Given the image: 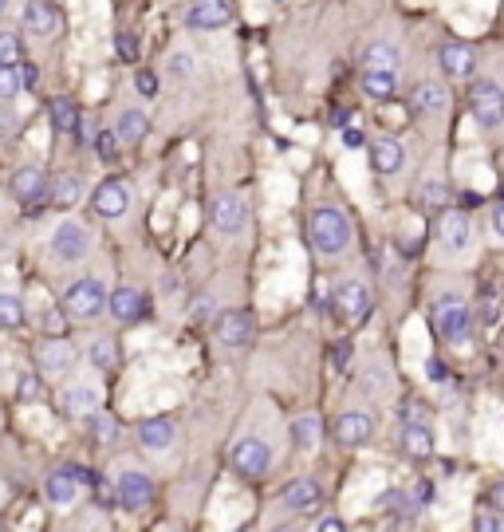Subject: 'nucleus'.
I'll return each instance as SVG.
<instances>
[{"mask_svg":"<svg viewBox=\"0 0 504 532\" xmlns=\"http://www.w3.org/2000/svg\"><path fill=\"white\" fill-rule=\"evenodd\" d=\"M115 150H119V138H115V134H111V131H107V134H99V154H103L107 162L115 158Z\"/></svg>","mask_w":504,"mask_h":532,"instance_id":"nucleus-44","label":"nucleus"},{"mask_svg":"<svg viewBox=\"0 0 504 532\" xmlns=\"http://www.w3.org/2000/svg\"><path fill=\"white\" fill-rule=\"evenodd\" d=\"M83 489H87V469H79V466L56 469V473H48V481H44V497H48V505H56V509H71V505L79 501Z\"/></svg>","mask_w":504,"mask_h":532,"instance_id":"nucleus-9","label":"nucleus"},{"mask_svg":"<svg viewBox=\"0 0 504 532\" xmlns=\"http://www.w3.org/2000/svg\"><path fill=\"white\" fill-rule=\"evenodd\" d=\"M24 60V36L12 28H0V64H20Z\"/></svg>","mask_w":504,"mask_h":532,"instance_id":"nucleus-36","label":"nucleus"},{"mask_svg":"<svg viewBox=\"0 0 504 532\" xmlns=\"http://www.w3.org/2000/svg\"><path fill=\"white\" fill-rule=\"evenodd\" d=\"M119 52H123V56H134V40H130V36H119Z\"/></svg>","mask_w":504,"mask_h":532,"instance_id":"nucleus-51","label":"nucleus"},{"mask_svg":"<svg viewBox=\"0 0 504 532\" xmlns=\"http://www.w3.org/2000/svg\"><path fill=\"white\" fill-rule=\"evenodd\" d=\"M103 406V391H99V383H91V379H75V383H67L60 391V410L67 418H87V414H95Z\"/></svg>","mask_w":504,"mask_h":532,"instance_id":"nucleus-11","label":"nucleus"},{"mask_svg":"<svg viewBox=\"0 0 504 532\" xmlns=\"http://www.w3.org/2000/svg\"><path fill=\"white\" fill-rule=\"evenodd\" d=\"M481 320H485V324H497V304H493V300L481 304Z\"/></svg>","mask_w":504,"mask_h":532,"instance_id":"nucleus-49","label":"nucleus"},{"mask_svg":"<svg viewBox=\"0 0 504 532\" xmlns=\"http://www.w3.org/2000/svg\"><path fill=\"white\" fill-rule=\"evenodd\" d=\"M430 379H434V383H445V367H441V363H430Z\"/></svg>","mask_w":504,"mask_h":532,"instance_id":"nucleus-52","label":"nucleus"},{"mask_svg":"<svg viewBox=\"0 0 504 532\" xmlns=\"http://www.w3.org/2000/svg\"><path fill=\"white\" fill-rule=\"evenodd\" d=\"M107 312L119 324H134V320L146 316V296L138 288H130V284H119L115 292H107Z\"/></svg>","mask_w":504,"mask_h":532,"instance_id":"nucleus-20","label":"nucleus"},{"mask_svg":"<svg viewBox=\"0 0 504 532\" xmlns=\"http://www.w3.org/2000/svg\"><path fill=\"white\" fill-rule=\"evenodd\" d=\"M489 505H493L497 517H504V481H497V485L489 489Z\"/></svg>","mask_w":504,"mask_h":532,"instance_id":"nucleus-46","label":"nucleus"},{"mask_svg":"<svg viewBox=\"0 0 504 532\" xmlns=\"http://www.w3.org/2000/svg\"><path fill=\"white\" fill-rule=\"evenodd\" d=\"M430 316H434V328L441 332V339H449L453 347L469 351V332H473V308L465 304V296L457 292H441L438 300L430 304Z\"/></svg>","mask_w":504,"mask_h":532,"instance_id":"nucleus-4","label":"nucleus"},{"mask_svg":"<svg viewBox=\"0 0 504 532\" xmlns=\"http://www.w3.org/2000/svg\"><path fill=\"white\" fill-rule=\"evenodd\" d=\"M371 166H375L382 178L398 174V170L406 166V150H402V142H398V138H375V142H371Z\"/></svg>","mask_w":504,"mask_h":532,"instance_id":"nucleus-25","label":"nucleus"},{"mask_svg":"<svg viewBox=\"0 0 504 532\" xmlns=\"http://www.w3.org/2000/svg\"><path fill=\"white\" fill-rule=\"evenodd\" d=\"M312 532H347V521H339V517H323Z\"/></svg>","mask_w":504,"mask_h":532,"instance_id":"nucleus-47","label":"nucleus"},{"mask_svg":"<svg viewBox=\"0 0 504 532\" xmlns=\"http://www.w3.org/2000/svg\"><path fill=\"white\" fill-rule=\"evenodd\" d=\"M469 111H473V123L485 127V131L504 127V87L501 83H497V79H473Z\"/></svg>","mask_w":504,"mask_h":532,"instance_id":"nucleus-5","label":"nucleus"},{"mask_svg":"<svg viewBox=\"0 0 504 532\" xmlns=\"http://www.w3.org/2000/svg\"><path fill=\"white\" fill-rule=\"evenodd\" d=\"M363 67H371V71H394V75H398V67H402V48L390 44V40H378V44L367 48Z\"/></svg>","mask_w":504,"mask_h":532,"instance_id":"nucleus-30","label":"nucleus"},{"mask_svg":"<svg viewBox=\"0 0 504 532\" xmlns=\"http://www.w3.org/2000/svg\"><path fill=\"white\" fill-rule=\"evenodd\" d=\"M115 497H119L123 509L142 513V509L154 501V481H150V473H142V469H134V466H123L115 473Z\"/></svg>","mask_w":504,"mask_h":532,"instance_id":"nucleus-8","label":"nucleus"},{"mask_svg":"<svg viewBox=\"0 0 504 532\" xmlns=\"http://www.w3.org/2000/svg\"><path fill=\"white\" fill-rule=\"evenodd\" d=\"M0 532H4V521H0Z\"/></svg>","mask_w":504,"mask_h":532,"instance_id":"nucleus-55","label":"nucleus"},{"mask_svg":"<svg viewBox=\"0 0 504 532\" xmlns=\"http://www.w3.org/2000/svg\"><path fill=\"white\" fill-rule=\"evenodd\" d=\"M166 71H170L174 79H193V75H197V56H193V52H186V48H178V52H170Z\"/></svg>","mask_w":504,"mask_h":532,"instance_id":"nucleus-37","label":"nucleus"},{"mask_svg":"<svg viewBox=\"0 0 504 532\" xmlns=\"http://www.w3.org/2000/svg\"><path fill=\"white\" fill-rule=\"evenodd\" d=\"M146 131H150V115H146L142 107H123L111 134L119 138V146H138V142L146 138Z\"/></svg>","mask_w":504,"mask_h":532,"instance_id":"nucleus-24","label":"nucleus"},{"mask_svg":"<svg viewBox=\"0 0 504 532\" xmlns=\"http://www.w3.org/2000/svg\"><path fill=\"white\" fill-rule=\"evenodd\" d=\"M91 209H95L103 221H119V217H126V209H130V186H126L123 178L99 182L95 194H91Z\"/></svg>","mask_w":504,"mask_h":532,"instance_id":"nucleus-14","label":"nucleus"},{"mask_svg":"<svg viewBox=\"0 0 504 532\" xmlns=\"http://www.w3.org/2000/svg\"><path fill=\"white\" fill-rule=\"evenodd\" d=\"M134 87H138L142 95H154V91H158V79H154L150 71H138V79H134Z\"/></svg>","mask_w":504,"mask_h":532,"instance_id":"nucleus-45","label":"nucleus"},{"mask_svg":"<svg viewBox=\"0 0 504 532\" xmlns=\"http://www.w3.org/2000/svg\"><path fill=\"white\" fill-rule=\"evenodd\" d=\"M351 359H355L351 343H339V347H335V371H347V367H351Z\"/></svg>","mask_w":504,"mask_h":532,"instance_id":"nucleus-42","label":"nucleus"},{"mask_svg":"<svg viewBox=\"0 0 504 532\" xmlns=\"http://www.w3.org/2000/svg\"><path fill=\"white\" fill-rule=\"evenodd\" d=\"M402 450H406L410 458H430V454H434V430H430L422 418L402 422Z\"/></svg>","mask_w":504,"mask_h":532,"instance_id":"nucleus-27","label":"nucleus"},{"mask_svg":"<svg viewBox=\"0 0 504 532\" xmlns=\"http://www.w3.org/2000/svg\"><path fill=\"white\" fill-rule=\"evenodd\" d=\"M319 501H323V489H319L315 477H296V481H288L280 489V505L288 513H312Z\"/></svg>","mask_w":504,"mask_h":532,"instance_id":"nucleus-19","label":"nucleus"},{"mask_svg":"<svg viewBox=\"0 0 504 532\" xmlns=\"http://www.w3.org/2000/svg\"><path fill=\"white\" fill-rule=\"evenodd\" d=\"M52 119H56L60 131H79V115H75V107H71L67 99H56V103H52Z\"/></svg>","mask_w":504,"mask_h":532,"instance_id":"nucleus-38","label":"nucleus"},{"mask_svg":"<svg viewBox=\"0 0 504 532\" xmlns=\"http://www.w3.org/2000/svg\"><path fill=\"white\" fill-rule=\"evenodd\" d=\"M32 71H24L20 64H0V103H12L16 95H24Z\"/></svg>","mask_w":504,"mask_h":532,"instance_id":"nucleus-32","label":"nucleus"},{"mask_svg":"<svg viewBox=\"0 0 504 532\" xmlns=\"http://www.w3.org/2000/svg\"><path fill=\"white\" fill-rule=\"evenodd\" d=\"M233 469L241 477H264L272 469V446L264 438H241L233 446Z\"/></svg>","mask_w":504,"mask_h":532,"instance_id":"nucleus-15","label":"nucleus"},{"mask_svg":"<svg viewBox=\"0 0 504 532\" xmlns=\"http://www.w3.org/2000/svg\"><path fill=\"white\" fill-rule=\"evenodd\" d=\"M473 217L469 213H461V209H453V213H445L438 221V249L449 257V261H457V257H465L469 249H473Z\"/></svg>","mask_w":504,"mask_h":532,"instance_id":"nucleus-7","label":"nucleus"},{"mask_svg":"<svg viewBox=\"0 0 504 532\" xmlns=\"http://www.w3.org/2000/svg\"><path fill=\"white\" fill-rule=\"evenodd\" d=\"M359 87H363V95H371L375 103H386V99H394V91H398V75H394V71H371V67H363Z\"/></svg>","mask_w":504,"mask_h":532,"instance_id":"nucleus-29","label":"nucleus"},{"mask_svg":"<svg viewBox=\"0 0 504 532\" xmlns=\"http://www.w3.org/2000/svg\"><path fill=\"white\" fill-rule=\"evenodd\" d=\"M473 532H504V525L497 513H481V517L473 521Z\"/></svg>","mask_w":504,"mask_h":532,"instance_id":"nucleus-39","label":"nucleus"},{"mask_svg":"<svg viewBox=\"0 0 504 532\" xmlns=\"http://www.w3.org/2000/svg\"><path fill=\"white\" fill-rule=\"evenodd\" d=\"M71 367H75V347L67 339H44L36 347V371L44 379H63L71 375Z\"/></svg>","mask_w":504,"mask_h":532,"instance_id":"nucleus-13","label":"nucleus"},{"mask_svg":"<svg viewBox=\"0 0 504 532\" xmlns=\"http://www.w3.org/2000/svg\"><path fill=\"white\" fill-rule=\"evenodd\" d=\"M445 194H449V190H445V182L430 178V182H426V194H422V198H426V205H441V201H445Z\"/></svg>","mask_w":504,"mask_h":532,"instance_id":"nucleus-40","label":"nucleus"},{"mask_svg":"<svg viewBox=\"0 0 504 532\" xmlns=\"http://www.w3.org/2000/svg\"><path fill=\"white\" fill-rule=\"evenodd\" d=\"M213 312H217V304H213L209 296H201V300H193V308H189V316H193V320H209Z\"/></svg>","mask_w":504,"mask_h":532,"instance_id":"nucleus-41","label":"nucleus"},{"mask_svg":"<svg viewBox=\"0 0 504 532\" xmlns=\"http://www.w3.org/2000/svg\"><path fill=\"white\" fill-rule=\"evenodd\" d=\"M36 391H40V379H36V375H20V387H16V395H20V399H32Z\"/></svg>","mask_w":504,"mask_h":532,"instance_id":"nucleus-43","label":"nucleus"},{"mask_svg":"<svg viewBox=\"0 0 504 532\" xmlns=\"http://www.w3.org/2000/svg\"><path fill=\"white\" fill-rule=\"evenodd\" d=\"M343 146H351V150H355V146H363V134H359V131H343Z\"/></svg>","mask_w":504,"mask_h":532,"instance_id":"nucleus-50","label":"nucleus"},{"mask_svg":"<svg viewBox=\"0 0 504 532\" xmlns=\"http://www.w3.org/2000/svg\"><path fill=\"white\" fill-rule=\"evenodd\" d=\"M371 434H375V422H371V414H363V410H343V414L335 418V438H339L343 446H367Z\"/></svg>","mask_w":504,"mask_h":532,"instance_id":"nucleus-21","label":"nucleus"},{"mask_svg":"<svg viewBox=\"0 0 504 532\" xmlns=\"http://www.w3.org/2000/svg\"><path fill=\"white\" fill-rule=\"evenodd\" d=\"M28 316V304L16 292H0V328H20Z\"/></svg>","mask_w":504,"mask_h":532,"instance_id":"nucleus-33","label":"nucleus"},{"mask_svg":"<svg viewBox=\"0 0 504 532\" xmlns=\"http://www.w3.org/2000/svg\"><path fill=\"white\" fill-rule=\"evenodd\" d=\"M209 225H213L221 237L245 233V225H249V205H245V198L233 194V190L213 194V201H209Z\"/></svg>","mask_w":504,"mask_h":532,"instance_id":"nucleus-6","label":"nucleus"},{"mask_svg":"<svg viewBox=\"0 0 504 532\" xmlns=\"http://www.w3.org/2000/svg\"><path fill=\"white\" fill-rule=\"evenodd\" d=\"M79 194H83V182H79L75 174H60V178L48 186V198L56 201V205H75Z\"/></svg>","mask_w":504,"mask_h":532,"instance_id":"nucleus-34","label":"nucleus"},{"mask_svg":"<svg viewBox=\"0 0 504 532\" xmlns=\"http://www.w3.org/2000/svg\"><path fill=\"white\" fill-rule=\"evenodd\" d=\"M8 190H12V198L16 201L36 205V201L48 198V178H44L40 166H16L12 178H8Z\"/></svg>","mask_w":504,"mask_h":532,"instance_id":"nucleus-18","label":"nucleus"},{"mask_svg":"<svg viewBox=\"0 0 504 532\" xmlns=\"http://www.w3.org/2000/svg\"><path fill=\"white\" fill-rule=\"evenodd\" d=\"M217 339H221V347H245L252 339V316L249 312H225V316H217Z\"/></svg>","mask_w":504,"mask_h":532,"instance_id":"nucleus-26","label":"nucleus"},{"mask_svg":"<svg viewBox=\"0 0 504 532\" xmlns=\"http://www.w3.org/2000/svg\"><path fill=\"white\" fill-rule=\"evenodd\" d=\"M60 304H63V316H67V320L91 324V320H99V316L107 312V284H103L99 276H79V280H71V284L63 288Z\"/></svg>","mask_w":504,"mask_h":532,"instance_id":"nucleus-2","label":"nucleus"},{"mask_svg":"<svg viewBox=\"0 0 504 532\" xmlns=\"http://www.w3.org/2000/svg\"><path fill=\"white\" fill-rule=\"evenodd\" d=\"M182 20L189 32H217V28L233 24V4L229 0H193Z\"/></svg>","mask_w":504,"mask_h":532,"instance_id":"nucleus-12","label":"nucleus"},{"mask_svg":"<svg viewBox=\"0 0 504 532\" xmlns=\"http://www.w3.org/2000/svg\"><path fill=\"white\" fill-rule=\"evenodd\" d=\"M292 442L300 454H315L323 446V422L319 414H296L292 418Z\"/></svg>","mask_w":504,"mask_h":532,"instance_id":"nucleus-28","label":"nucleus"},{"mask_svg":"<svg viewBox=\"0 0 504 532\" xmlns=\"http://www.w3.org/2000/svg\"><path fill=\"white\" fill-rule=\"evenodd\" d=\"M493 233L504 241V201L501 205H493Z\"/></svg>","mask_w":504,"mask_h":532,"instance_id":"nucleus-48","label":"nucleus"},{"mask_svg":"<svg viewBox=\"0 0 504 532\" xmlns=\"http://www.w3.org/2000/svg\"><path fill=\"white\" fill-rule=\"evenodd\" d=\"M438 67H441V75H449V79H473L477 56H473L469 44H441Z\"/></svg>","mask_w":504,"mask_h":532,"instance_id":"nucleus-22","label":"nucleus"},{"mask_svg":"<svg viewBox=\"0 0 504 532\" xmlns=\"http://www.w3.org/2000/svg\"><path fill=\"white\" fill-rule=\"evenodd\" d=\"M331 308H335V316H339V320H347V324L363 320V316H367V308H371V292H367V284H363V280H355V276L339 280V284H335V292H331Z\"/></svg>","mask_w":504,"mask_h":532,"instance_id":"nucleus-10","label":"nucleus"},{"mask_svg":"<svg viewBox=\"0 0 504 532\" xmlns=\"http://www.w3.org/2000/svg\"><path fill=\"white\" fill-rule=\"evenodd\" d=\"M87 359H91L95 371H115V367H119V339H111V335H95L91 347H87Z\"/></svg>","mask_w":504,"mask_h":532,"instance_id":"nucleus-31","label":"nucleus"},{"mask_svg":"<svg viewBox=\"0 0 504 532\" xmlns=\"http://www.w3.org/2000/svg\"><path fill=\"white\" fill-rule=\"evenodd\" d=\"M410 103H414V111H418V115L438 119V115H445V107H449V95H445V87H441V83H434V79H422V83L410 91Z\"/></svg>","mask_w":504,"mask_h":532,"instance_id":"nucleus-23","label":"nucleus"},{"mask_svg":"<svg viewBox=\"0 0 504 532\" xmlns=\"http://www.w3.org/2000/svg\"><path fill=\"white\" fill-rule=\"evenodd\" d=\"M63 20H60V8L52 0H28L24 4V32L36 36V40H52L60 36Z\"/></svg>","mask_w":504,"mask_h":532,"instance_id":"nucleus-16","label":"nucleus"},{"mask_svg":"<svg viewBox=\"0 0 504 532\" xmlns=\"http://www.w3.org/2000/svg\"><path fill=\"white\" fill-rule=\"evenodd\" d=\"M91 249H95V233L75 217L56 221V229L48 233V257L56 265H79L91 257Z\"/></svg>","mask_w":504,"mask_h":532,"instance_id":"nucleus-3","label":"nucleus"},{"mask_svg":"<svg viewBox=\"0 0 504 532\" xmlns=\"http://www.w3.org/2000/svg\"><path fill=\"white\" fill-rule=\"evenodd\" d=\"M134 438H138V446L146 454H166L178 442V426L170 418H142L138 430H134Z\"/></svg>","mask_w":504,"mask_h":532,"instance_id":"nucleus-17","label":"nucleus"},{"mask_svg":"<svg viewBox=\"0 0 504 532\" xmlns=\"http://www.w3.org/2000/svg\"><path fill=\"white\" fill-rule=\"evenodd\" d=\"M308 237H312L315 253L319 257H343L355 229H351V217L335 205H319L312 209V221H308Z\"/></svg>","mask_w":504,"mask_h":532,"instance_id":"nucleus-1","label":"nucleus"},{"mask_svg":"<svg viewBox=\"0 0 504 532\" xmlns=\"http://www.w3.org/2000/svg\"><path fill=\"white\" fill-rule=\"evenodd\" d=\"M83 422H87V430H91V438H95V442H103V446L119 438V422H115L111 414H103V410H95V414H87Z\"/></svg>","mask_w":504,"mask_h":532,"instance_id":"nucleus-35","label":"nucleus"},{"mask_svg":"<svg viewBox=\"0 0 504 532\" xmlns=\"http://www.w3.org/2000/svg\"><path fill=\"white\" fill-rule=\"evenodd\" d=\"M276 532H296V529H276Z\"/></svg>","mask_w":504,"mask_h":532,"instance_id":"nucleus-54","label":"nucleus"},{"mask_svg":"<svg viewBox=\"0 0 504 532\" xmlns=\"http://www.w3.org/2000/svg\"><path fill=\"white\" fill-rule=\"evenodd\" d=\"M8 4H12V0H0V16H4V12H8Z\"/></svg>","mask_w":504,"mask_h":532,"instance_id":"nucleus-53","label":"nucleus"}]
</instances>
